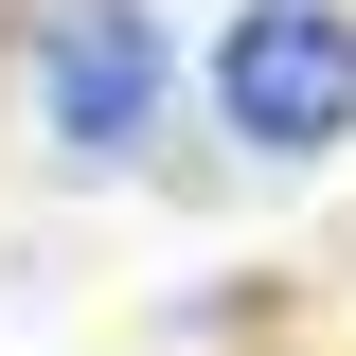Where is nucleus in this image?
<instances>
[{
	"mask_svg": "<svg viewBox=\"0 0 356 356\" xmlns=\"http://www.w3.org/2000/svg\"><path fill=\"white\" fill-rule=\"evenodd\" d=\"M36 107L72 161H161V107H178V36L161 0H36Z\"/></svg>",
	"mask_w": 356,
	"mask_h": 356,
	"instance_id": "nucleus-2",
	"label": "nucleus"
},
{
	"mask_svg": "<svg viewBox=\"0 0 356 356\" xmlns=\"http://www.w3.org/2000/svg\"><path fill=\"white\" fill-rule=\"evenodd\" d=\"M0 18H18V36H36V0H0Z\"/></svg>",
	"mask_w": 356,
	"mask_h": 356,
	"instance_id": "nucleus-3",
	"label": "nucleus"
},
{
	"mask_svg": "<svg viewBox=\"0 0 356 356\" xmlns=\"http://www.w3.org/2000/svg\"><path fill=\"white\" fill-rule=\"evenodd\" d=\"M196 72H214V125L250 161H339L356 143V0H232V36Z\"/></svg>",
	"mask_w": 356,
	"mask_h": 356,
	"instance_id": "nucleus-1",
	"label": "nucleus"
}]
</instances>
